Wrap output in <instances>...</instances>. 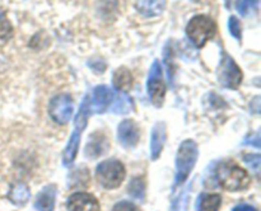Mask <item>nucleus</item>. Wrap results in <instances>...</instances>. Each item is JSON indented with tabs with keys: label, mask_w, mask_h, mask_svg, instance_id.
<instances>
[{
	"label": "nucleus",
	"mask_w": 261,
	"mask_h": 211,
	"mask_svg": "<svg viewBox=\"0 0 261 211\" xmlns=\"http://www.w3.org/2000/svg\"><path fill=\"white\" fill-rule=\"evenodd\" d=\"M216 177L222 188L231 192L244 191L251 183L249 173L233 162H224L216 170Z\"/></svg>",
	"instance_id": "obj_1"
},
{
	"label": "nucleus",
	"mask_w": 261,
	"mask_h": 211,
	"mask_svg": "<svg viewBox=\"0 0 261 211\" xmlns=\"http://www.w3.org/2000/svg\"><path fill=\"white\" fill-rule=\"evenodd\" d=\"M89 114H91V99H89V96H87L86 98H84V101L82 102L81 107H79L78 114H76L75 117V127H74L73 134H71L70 139H69L68 145H66L65 149H64L63 164L65 165V167L73 165L74 160H75L76 154H78L79 141H81L82 132L86 129Z\"/></svg>",
	"instance_id": "obj_2"
},
{
	"label": "nucleus",
	"mask_w": 261,
	"mask_h": 211,
	"mask_svg": "<svg viewBox=\"0 0 261 211\" xmlns=\"http://www.w3.org/2000/svg\"><path fill=\"white\" fill-rule=\"evenodd\" d=\"M217 25L209 15L198 14L189 20L186 25V36L195 47L201 48L214 37Z\"/></svg>",
	"instance_id": "obj_3"
},
{
	"label": "nucleus",
	"mask_w": 261,
	"mask_h": 211,
	"mask_svg": "<svg viewBox=\"0 0 261 211\" xmlns=\"http://www.w3.org/2000/svg\"><path fill=\"white\" fill-rule=\"evenodd\" d=\"M198 145L194 140H185L178 147L177 155H176V186L182 185L190 175L191 170L194 169L198 160Z\"/></svg>",
	"instance_id": "obj_4"
},
{
	"label": "nucleus",
	"mask_w": 261,
	"mask_h": 211,
	"mask_svg": "<svg viewBox=\"0 0 261 211\" xmlns=\"http://www.w3.org/2000/svg\"><path fill=\"white\" fill-rule=\"evenodd\" d=\"M96 177L102 187L106 190H115L124 182L125 167L120 160H105L97 165Z\"/></svg>",
	"instance_id": "obj_5"
},
{
	"label": "nucleus",
	"mask_w": 261,
	"mask_h": 211,
	"mask_svg": "<svg viewBox=\"0 0 261 211\" xmlns=\"http://www.w3.org/2000/svg\"><path fill=\"white\" fill-rule=\"evenodd\" d=\"M242 71L233 58L223 53L218 69V81L222 86L228 89H237L242 83Z\"/></svg>",
	"instance_id": "obj_6"
},
{
	"label": "nucleus",
	"mask_w": 261,
	"mask_h": 211,
	"mask_svg": "<svg viewBox=\"0 0 261 211\" xmlns=\"http://www.w3.org/2000/svg\"><path fill=\"white\" fill-rule=\"evenodd\" d=\"M147 89L152 103L157 107L162 106L163 101H165L166 85L165 80H163L162 66H161L160 61H154L152 64L149 75H148Z\"/></svg>",
	"instance_id": "obj_7"
},
{
	"label": "nucleus",
	"mask_w": 261,
	"mask_h": 211,
	"mask_svg": "<svg viewBox=\"0 0 261 211\" xmlns=\"http://www.w3.org/2000/svg\"><path fill=\"white\" fill-rule=\"evenodd\" d=\"M74 104L71 97L68 94H59L50 101L48 114L59 125H65L73 116Z\"/></svg>",
	"instance_id": "obj_8"
},
{
	"label": "nucleus",
	"mask_w": 261,
	"mask_h": 211,
	"mask_svg": "<svg viewBox=\"0 0 261 211\" xmlns=\"http://www.w3.org/2000/svg\"><path fill=\"white\" fill-rule=\"evenodd\" d=\"M68 211H99V203L91 193H73L66 201Z\"/></svg>",
	"instance_id": "obj_9"
},
{
	"label": "nucleus",
	"mask_w": 261,
	"mask_h": 211,
	"mask_svg": "<svg viewBox=\"0 0 261 211\" xmlns=\"http://www.w3.org/2000/svg\"><path fill=\"white\" fill-rule=\"evenodd\" d=\"M117 139L124 147H134L139 142V126L133 119H124L117 129Z\"/></svg>",
	"instance_id": "obj_10"
},
{
	"label": "nucleus",
	"mask_w": 261,
	"mask_h": 211,
	"mask_svg": "<svg viewBox=\"0 0 261 211\" xmlns=\"http://www.w3.org/2000/svg\"><path fill=\"white\" fill-rule=\"evenodd\" d=\"M114 101V92L107 85H98L94 88L91 101V111L96 113H103L107 111L111 102Z\"/></svg>",
	"instance_id": "obj_11"
},
{
	"label": "nucleus",
	"mask_w": 261,
	"mask_h": 211,
	"mask_svg": "<svg viewBox=\"0 0 261 211\" xmlns=\"http://www.w3.org/2000/svg\"><path fill=\"white\" fill-rule=\"evenodd\" d=\"M58 188L55 185H47L38 192L36 197L35 207L38 211H54Z\"/></svg>",
	"instance_id": "obj_12"
},
{
	"label": "nucleus",
	"mask_w": 261,
	"mask_h": 211,
	"mask_svg": "<svg viewBox=\"0 0 261 211\" xmlns=\"http://www.w3.org/2000/svg\"><path fill=\"white\" fill-rule=\"evenodd\" d=\"M166 137H167V132H166L165 122L155 124V126L153 127L152 136H150V157L153 160L160 158L163 146H165Z\"/></svg>",
	"instance_id": "obj_13"
},
{
	"label": "nucleus",
	"mask_w": 261,
	"mask_h": 211,
	"mask_svg": "<svg viewBox=\"0 0 261 211\" xmlns=\"http://www.w3.org/2000/svg\"><path fill=\"white\" fill-rule=\"evenodd\" d=\"M167 0H135L137 10L147 18L160 17L166 9Z\"/></svg>",
	"instance_id": "obj_14"
},
{
	"label": "nucleus",
	"mask_w": 261,
	"mask_h": 211,
	"mask_svg": "<svg viewBox=\"0 0 261 211\" xmlns=\"http://www.w3.org/2000/svg\"><path fill=\"white\" fill-rule=\"evenodd\" d=\"M107 147H109L107 137L102 132H96V134L91 135L89 141L87 142L86 155L89 158L101 157L106 152Z\"/></svg>",
	"instance_id": "obj_15"
},
{
	"label": "nucleus",
	"mask_w": 261,
	"mask_h": 211,
	"mask_svg": "<svg viewBox=\"0 0 261 211\" xmlns=\"http://www.w3.org/2000/svg\"><path fill=\"white\" fill-rule=\"evenodd\" d=\"M112 84L117 91L125 93L132 89L133 84H134V76L129 69L119 68L115 70L114 75H112Z\"/></svg>",
	"instance_id": "obj_16"
},
{
	"label": "nucleus",
	"mask_w": 261,
	"mask_h": 211,
	"mask_svg": "<svg viewBox=\"0 0 261 211\" xmlns=\"http://www.w3.org/2000/svg\"><path fill=\"white\" fill-rule=\"evenodd\" d=\"M222 205V197L217 193H203L198 197L196 211H218Z\"/></svg>",
	"instance_id": "obj_17"
},
{
	"label": "nucleus",
	"mask_w": 261,
	"mask_h": 211,
	"mask_svg": "<svg viewBox=\"0 0 261 211\" xmlns=\"http://www.w3.org/2000/svg\"><path fill=\"white\" fill-rule=\"evenodd\" d=\"M8 198L14 205L22 206L28 202V200L31 198V191L24 183H17V185L12 186L9 193H8Z\"/></svg>",
	"instance_id": "obj_18"
},
{
	"label": "nucleus",
	"mask_w": 261,
	"mask_h": 211,
	"mask_svg": "<svg viewBox=\"0 0 261 211\" xmlns=\"http://www.w3.org/2000/svg\"><path fill=\"white\" fill-rule=\"evenodd\" d=\"M133 107H134V106H133L132 98H130L127 94L121 93V92H120V93L117 94L116 99H115V103H114V107H112V111H114L115 113L124 114V113H127V112L132 111Z\"/></svg>",
	"instance_id": "obj_19"
},
{
	"label": "nucleus",
	"mask_w": 261,
	"mask_h": 211,
	"mask_svg": "<svg viewBox=\"0 0 261 211\" xmlns=\"http://www.w3.org/2000/svg\"><path fill=\"white\" fill-rule=\"evenodd\" d=\"M236 9L242 17H250L259 9V0H237Z\"/></svg>",
	"instance_id": "obj_20"
},
{
	"label": "nucleus",
	"mask_w": 261,
	"mask_h": 211,
	"mask_svg": "<svg viewBox=\"0 0 261 211\" xmlns=\"http://www.w3.org/2000/svg\"><path fill=\"white\" fill-rule=\"evenodd\" d=\"M127 192L132 197L137 198V200H143L145 195V183L143 178H133L130 185L127 186Z\"/></svg>",
	"instance_id": "obj_21"
},
{
	"label": "nucleus",
	"mask_w": 261,
	"mask_h": 211,
	"mask_svg": "<svg viewBox=\"0 0 261 211\" xmlns=\"http://www.w3.org/2000/svg\"><path fill=\"white\" fill-rule=\"evenodd\" d=\"M13 37V25L7 17L4 9L0 8V40L8 41Z\"/></svg>",
	"instance_id": "obj_22"
},
{
	"label": "nucleus",
	"mask_w": 261,
	"mask_h": 211,
	"mask_svg": "<svg viewBox=\"0 0 261 211\" xmlns=\"http://www.w3.org/2000/svg\"><path fill=\"white\" fill-rule=\"evenodd\" d=\"M228 28H229V33H231L232 36H233L236 40H241L242 38V28H241V23H240V20L237 19L234 15H232V17H229V20H228Z\"/></svg>",
	"instance_id": "obj_23"
},
{
	"label": "nucleus",
	"mask_w": 261,
	"mask_h": 211,
	"mask_svg": "<svg viewBox=\"0 0 261 211\" xmlns=\"http://www.w3.org/2000/svg\"><path fill=\"white\" fill-rule=\"evenodd\" d=\"M244 160L246 164L254 170L255 173H259L260 170V155L259 154H247L244 157Z\"/></svg>",
	"instance_id": "obj_24"
},
{
	"label": "nucleus",
	"mask_w": 261,
	"mask_h": 211,
	"mask_svg": "<svg viewBox=\"0 0 261 211\" xmlns=\"http://www.w3.org/2000/svg\"><path fill=\"white\" fill-rule=\"evenodd\" d=\"M112 211H140L135 203L129 202V201H120L114 206Z\"/></svg>",
	"instance_id": "obj_25"
},
{
	"label": "nucleus",
	"mask_w": 261,
	"mask_h": 211,
	"mask_svg": "<svg viewBox=\"0 0 261 211\" xmlns=\"http://www.w3.org/2000/svg\"><path fill=\"white\" fill-rule=\"evenodd\" d=\"M232 211H257V208L251 205H247V203H240V205L234 206Z\"/></svg>",
	"instance_id": "obj_26"
},
{
	"label": "nucleus",
	"mask_w": 261,
	"mask_h": 211,
	"mask_svg": "<svg viewBox=\"0 0 261 211\" xmlns=\"http://www.w3.org/2000/svg\"><path fill=\"white\" fill-rule=\"evenodd\" d=\"M193 2H200V0H193Z\"/></svg>",
	"instance_id": "obj_27"
}]
</instances>
